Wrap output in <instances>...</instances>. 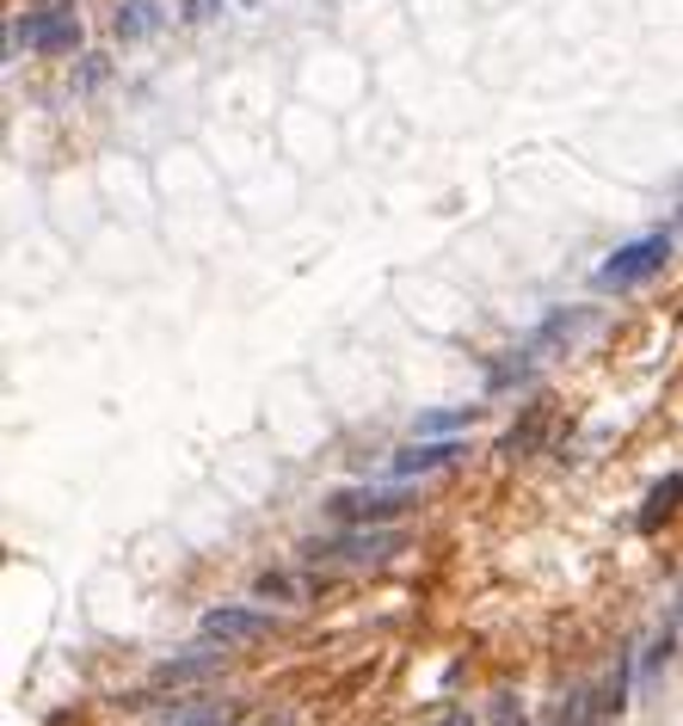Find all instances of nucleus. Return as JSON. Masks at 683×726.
Segmentation results:
<instances>
[{
	"instance_id": "obj_1",
	"label": "nucleus",
	"mask_w": 683,
	"mask_h": 726,
	"mask_svg": "<svg viewBox=\"0 0 683 726\" xmlns=\"http://www.w3.org/2000/svg\"><path fill=\"white\" fill-rule=\"evenodd\" d=\"M665 265H671V234H640V241L616 247L597 265V290H635V283L659 278Z\"/></svg>"
},
{
	"instance_id": "obj_2",
	"label": "nucleus",
	"mask_w": 683,
	"mask_h": 726,
	"mask_svg": "<svg viewBox=\"0 0 683 726\" xmlns=\"http://www.w3.org/2000/svg\"><path fill=\"white\" fill-rule=\"evenodd\" d=\"M13 44H32V49H44V56H75L80 19L68 13V7H37V13H25L13 25Z\"/></svg>"
},
{
	"instance_id": "obj_3",
	"label": "nucleus",
	"mask_w": 683,
	"mask_h": 726,
	"mask_svg": "<svg viewBox=\"0 0 683 726\" xmlns=\"http://www.w3.org/2000/svg\"><path fill=\"white\" fill-rule=\"evenodd\" d=\"M413 505V493L406 487H351V493H333V517L339 524H389V517H401V511Z\"/></svg>"
},
{
	"instance_id": "obj_4",
	"label": "nucleus",
	"mask_w": 683,
	"mask_h": 726,
	"mask_svg": "<svg viewBox=\"0 0 683 726\" xmlns=\"http://www.w3.org/2000/svg\"><path fill=\"white\" fill-rule=\"evenodd\" d=\"M456 456H462L456 437H413L406 449H394V456H389V474L394 480H425V474H437V468H450Z\"/></svg>"
},
{
	"instance_id": "obj_5",
	"label": "nucleus",
	"mask_w": 683,
	"mask_h": 726,
	"mask_svg": "<svg viewBox=\"0 0 683 726\" xmlns=\"http://www.w3.org/2000/svg\"><path fill=\"white\" fill-rule=\"evenodd\" d=\"M394 548H401V536H394V529H370V524H358V536L333 541V548H309V560L333 555V560H351V567H376V560H389Z\"/></svg>"
},
{
	"instance_id": "obj_6",
	"label": "nucleus",
	"mask_w": 683,
	"mask_h": 726,
	"mask_svg": "<svg viewBox=\"0 0 683 726\" xmlns=\"http://www.w3.org/2000/svg\"><path fill=\"white\" fill-rule=\"evenodd\" d=\"M259 634H271V616H265V610L222 603V610L203 616V640H222V647H234V640H259Z\"/></svg>"
},
{
	"instance_id": "obj_7",
	"label": "nucleus",
	"mask_w": 683,
	"mask_h": 726,
	"mask_svg": "<svg viewBox=\"0 0 683 726\" xmlns=\"http://www.w3.org/2000/svg\"><path fill=\"white\" fill-rule=\"evenodd\" d=\"M678 505H683V474H665V480H659V487L647 493V505H640V517H635V524L652 536V529L665 524V517H671Z\"/></svg>"
},
{
	"instance_id": "obj_8",
	"label": "nucleus",
	"mask_w": 683,
	"mask_h": 726,
	"mask_svg": "<svg viewBox=\"0 0 683 726\" xmlns=\"http://www.w3.org/2000/svg\"><path fill=\"white\" fill-rule=\"evenodd\" d=\"M222 640H203L198 652H191V659H172V664H160V683H191V678H203V671H216L222 664Z\"/></svg>"
},
{
	"instance_id": "obj_9",
	"label": "nucleus",
	"mask_w": 683,
	"mask_h": 726,
	"mask_svg": "<svg viewBox=\"0 0 683 726\" xmlns=\"http://www.w3.org/2000/svg\"><path fill=\"white\" fill-rule=\"evenodd\" d=\"M155 25H160L155 0H124V7H117V37H148Z\"/></svg>"
},
{
	"instance_id": "obj_10",
	"label": "nucleus",
	"mask_w": 683,
	"mask_h": 726,
	"mask_svg": "<svg viewBox=\"0 0 683 726\" xmlns=\"http://www.w3.org/2000/svg\"><path fill=\"white\" fill-rule=\"evenodd\" d=\"M542 425H548V406H529V418L517 425L512 437H505V462H517L524 449H536V437H542Z\"/></svg>"
},
{
	"instance_id": "obj_11",
	"label": "nucleus",
	"mask_w": 683,
	"mask_h": 726,
	"mask_svg": "<svg viewBox=\"0 0 683 726\" xmlns=\"http://www.w3.org/2000/svg\"><path fill=\"white\" fill-rule=\"evenodd\" d=\"M462 425H474V406H456V413H432L419 425V437H456Z\"/></svg>"
},
{
	"instance_id": "obj_12",
	"label": "nucleus",
	"mask_w": 683,
	"mask_h": 726,
	"mask_svg": "<svg viewBox=\"0 0 683 726\" xmlns=\"http://www.w3.org/2000/svg\"><path fill=\"white\" fill-rule=\"evenodd\" d=\"M234 714L222 708V702H198V708H186V714H172L167 726H228Z\"/></svg>"
},
{
	"instance_id": "obj_13",
	"label": "nucleus",
	"mask_w": 683,
	"mask_h": 726,
	"mask_svg": "<svg viewBox=\"0 0 683 726\" xmlns=\"http://www.w3.org/2000/svg\"><path fill=\"white\" fill-rule=\"evenodd\" d=\"M493 726H524V708H517L512 695H499V708H493Z\"/></svg>"
},
{
	"instance_id": "obj_14",
	"label": "nucleus",
	"mask_w": 683,
	"mask_h": 726,
	"mask_svg": "<svg viewBox=\"0 0 683 726\" xmlns=\"http://www.w3.org/2000/svg\"><path fill=\"white\" fill-rule=\"evenodd\" d=\"M437 726H468V714H450V721H437Z\"/></svg>"
},
{
	"instance_id": "obj_15",
	"label": "nucleus",
	"mask_w": 683,
	"mask_h": 726,
	"mask_svg": "<svg viewBox=\"0 0 683 726\" xmlns=\"http://www.w3.org/2000/svg\"><path fill=\"white\" fill-rule=\"evenodd\" d=\"M44 7H75V0H44Z\"/></svg>"
}]
</instances>
